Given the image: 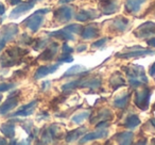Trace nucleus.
<instances>
[{
    "mask_svg": "<svg viewBox=\"0 0 155 145\" xmlns=\"http://www.w3.org/2000/svg\"><path fill=\"white\" fill-rule=\"evenodd\" d=\"M130 97H131V94H129V93L118 96V97L114 100V106L119 109L127 108V104H129V102H130Z\"/></svg>",
    "mask_w": 155,
    "mask_h": 145,
    "instance_id": "nucleus-28",
    "label": "nucleus"
},
{
    "mask_svg": "<svg viewBox=\"0 0 155 145\" xmlns=\"http://www.w3.org/2000/svg\"><path fill=\"white\" fill-rule=\"evenodd\" d=\"M15 87L14 83H0V92L9 91L10 89H13Z\"/></svg>",
    "mask_w": 155,
    "mask_h": 145,
    "instance_id": "nucleus-35",
    "label": "nucleus"
},
{
    "mask_svg": "<svg viewBox=\"0 0 155 145\" xmlns=\"http://www.w3.org/2000/svg\"><path fill=\"white\" fill-rule=\"evenodd\" d=\"M149 74H150V76L154 77L155 76V62L152 64V66L150 67V69H149Z\"/></svg>",
    "mask_w": 155,
    "mask_h": 145,
    "instance_id": "nucleus-38",
    "label": "nucleus"
},
{
    "mask_svg": "<svg viewBox=\"0 0 155 145\" xmlns=\"http://www.w3.org/2000/svg\"><path fill=\"white\" fill-rule=\"evenodd\" d=\"M131 51L129 52H119L116 54L117 58H121V59H130V58H138V57H142V56H147V54H155L154 50H149V49H142L141 47H132V48H127Z\"/></svg>",
    "mask_w": 155,
    "mask_h": 145,
    "instance_id": "nucleus-9",
    "label": "nucleus"
},
{
    "mask_svg": "<svg viewBox=\"0 0 155 145\" xmlns=\"http://www.w3.org/2000/svg\"><path fill=\"white\" fill-rule=\"evenodd\" d=\"M108 131L104 128L102 130H98V131H93V132H89V133H86L81 138V140L79 141L80 144H84V143L87 142H91V141L94 140H98V139H103L107 136Z\"/></svg>",
    "mask_w": 155,
    "mask_h": 145,
    "instance_id": "nucleus-14",
    "label": "nucleus"
},
{
    "mask_svg": "<svg viewBox=\"0 0 155 145\" xmlns=\"http://www.w3.org/2000/svg\"><path fill=\"white\" fill-rule=\"evenodd\" d=\"M130 26V20L123 16H117L110 20L108 29L113 32H124Z\"/></svg>",
    "mask_w": 155,
    "mask_h": 145,
    "instance_id": "nucleus-10",
    "label": "nucleus"
},
{
    "mask_svg": "<svg viewBox=\"0 0 155 145\" xmlns=\"http://www.w3.org/2000/svg\"><path fill=\"white\" fill-rule=\"evenodd\" d=\"M5 7H3L1 3H0V15H2V14H5Z\"/></svg>",
    "mask_w": 155,
    "mask_h": 145,
    "instance_id": "nucleus-42",
    "label": "nucleus"
},
{
    "mask_svg": "<svg viewBox=\"0 0 155 145\" xmlns=\"http://www.w3.org/2000/svg\"><path fill=\"white\" fill-rule=\"evenodd\" d=\"M50 36L52 37H56L58 40H65V41H74V34L71 33L68 29L65 27L62 30H58V31H53V32L49 33Z\"/></svg>",
    "mask_w": 155,
    "mask_h": 145,
    "instance_id": "nucleus-22",
    "label": "nucleus"
},
{
    "mask_svg": "<svg viewBox=\"0 0 155 145\" xmlns=\"http://www.w3.org/2000/svg\"><path fill=\"white\" fill-rule=\"evenodd\" d=\"M114 139L116 140L117 143H119V144L127 145V144H131V143L133 142L134 133L132 131L119 132V133H117L116 136H114Z\"/></svg>",
    "mask_w": 155,
    "mask_h": 145,
    "instance_id": "nucleus-24",
    "label": "nucleus"
},
{
    "mask_svg": "<svg viewBox=\"0 0 155 145\" xmlns=\"http://www.w3.org/2000/svg\"><path fill=\"white\" fill-rule=\"evenodd\" d=\"M58 131H60V130H58V127L56 125H51L49 128H47V129L43 132V136H41L43 143H50L55 140V139H58Z\"/></svg>",
    "mask_w": 155,
    "mask_h": 145,
    "instance_id": "nucleus-16",
    "label": "nucleus"
},
{
    "mask_svg": "<svg viewBox=\"0 0 155 145\" xmlns=\"http://www.w3.org/2000/svg\"><path fill=\"white\" fill-rule=\"evenodd\" d=\"M36 105H37L36 100H33L30 104L26 105V106H24L22 108H20L18 111H16L15 113H13L12 116H28V115H31L34 112Z\"/></svg>",
    "mask_w": 155,
    "mask_h": 145,
    "instance_id": "nucleus-21",
    "label": "nucleus"
},
{
    "mask_svg": "<svg viewBox=\"0 0 155 145\" xmlns=\"http://www.w3.org/2000/svg\"><path fill=\"white\" fill-rule=\"evenodd\" d=\"M18 105V96L16 95H11L9 98L7 99V102L2 105V106L0 107V114L3 115V114H7L8 112L14 109L16 106Z\"/></svg>",
    "mask_w": 155,
    "mask_h": 145,
    "instance_id": "nucleus-20",
    "label": "nucleus"
},
{
    "mask_svg": "<svg viewBox=\"0 0 155 145\" xmlns=\"http://www.w3.org/2000/svg\"><path fill=\"white\" fill-rule=\"evenodd\" d=\"M151 94H152V91L149 88H144V89L136 92L135 98H134V102H135L136 107L139 108L140 110H147L149 104H150Z\"/></svg>",
    "mask_w": 155,
    "mask_h": 145,
    "instance_id": "nucleus-6",
    "label": "nucleus"
},
{
    "mask_svg": "<svg viewBox=\"0 0 155 145\" xmlns=\"http://www.w3.org/2000/svg\"><path fill=\"white\" fill-rule=\"evenodd\" d=\"M0 130H1V132H2L5 136H8V138H10V139H12L15 136V125L12 124L11 122H10V123L3 124V125L1 126V128H0Z\"/></svg>",
    "mask_w": 155,
    "mask_h": 145,
    "instance_id": "nucleus-30",
    "label": "nucleus"
},
{
    "mask_svg": "<svg viewBox=\"0 0 155 145\" xmlns=\"http://www.w3.org/2000/svg\"><path fill=\"white\" fill-rule=\"evenodd\" d=\"M49 40L48 39H38V40H36L35 41V44L33 46H34V49L35 50H39V49H41V48H44V47H46V46L49 44Z\"/></svg>",
    "mask_w": 155,
    "mask_h": 145,
    "instance_id": "nucleus-32",
    "label": "nucleus"
},
{
    "mask_svg": "<svg viewBox=\"0 0 155 145\" xmlns=\"http://www.w3.org/2000/svg\"><path fill=\"white\" fill-rule=\"evenodd\" d=\"M86 45H81V46H79V47L77 48V50L79 52H81V51H84V50H86Z\"/></svg>",
    "mask_w": 155,
    "mask_h": 145,
    "instance_id": "nucleus-39",
    "label": "nucleus"
},
{
    "mask_svg": "<svg viewBox=\"0 0 155 145\" xmlns=\"http://www.w3.org/2000/svg\"><path fill=\"white\" fill-rule=\"evenodd\" d=\"M73 0H58V3L60 5H66V3H70Z\"/></svg>",
    "mask_w": 155,
    "mask_h": 145,
    "instance_id": "nucleus-40",
    "label": "nucleus"
},
{
    "mask_svg": "<svg viewBox=\"0 0 155 145\" xmlns=\"http://www.w3.org/2000/svg\"><path fill=\"white\" fill-rule=\"evenodd\" d=\"M139 124H140L139 116L136 114H131L127 117V119L124 121V124H123V125H124L127 128H129V129H133V128L137 127Z\"/></svg>",
    "mask_w": 155,
    "mask_h": 145,
    "instance_id": "nucleus-29",
    "label": "nucleus"
},
{
    "mask_svg": "<svg viewBox=\"0 0 155 145\" xmlns=\"http://www.w3.org/2000/svg\"><path fill=\"white\" fill-rule=\"evenodd\" d=\"M0 144H7V141H5V139L0 138Z\"/></svg>",
    "mask_w": 155,
    "mask_h": 145,
    "instance_id": "nucleus-44",
    "label": "nucleus"
},
{
    "mask_svg": "<svg viewBox=\"0 0 155 145\" xmlns=\"http://www.w3.org/2000/svg\"><path fill=\"white\" fill-rule=\"evenodd\" d=\"M10 5H18V3H20V0H9Z\"/></svg>",
    "mask_w": 155,
    "mask_h": 145,
    "instance_id": "nucleus-41",
    "label": "nucleus"
},
{
    "mask_svg": "<svg viewBox=\"0 0 155 145\" xmlns=\"http://www.w3.org/2000/svg\"><path fill=\"white\" fill-rule=\"evenodd\" d=\"M37 1H39V0H37Z\"/></svg>",
    "mask_w": 155,
    "mask_h": 145,
    "instance_id": "nucleus-47",
    "label": "nucleus"
},
{
    "mask_svg": "<svg viewBox=\"0 0 155 145\" xmlns=\"http://www.w3.org/2000/svg\"><path fill=\"white\" fill-rule=\"evenodd\" d=\"M125 85V80L120 71H115L110 78V85L113 90H117Z\"/></svg>",
    "mask_w": 155,
    "mask_h": 145,
    "instance_id": "nucleus-23",
    "label": "nucleus"
},
{
    "mask_svg": "<svg viewBox=\"0 0 155 145\" xmlns=\"http://www.w3.org/2000/svg\"><path fill=\"white\" fill-rule=\"evenodd\" d=\"M60 64H55V65H43V66L38 67L34 75V79H41L43 77H46L48 76L49 74H52L56 69L58 68Z\"/></svg>",
    "mask_w": 155,
    "mask_h": 145,
    "instance_id": "nucleus-18",
    "label": "nucleus"
},
{
    "mask_svg": "<svg viewBox=\"0 0 155 145\" xmlns=\"http://www.w3.org/2000/svg\"><path fill=\"white\" fill-rule=\"evenodd\" d=\"M150 11L155 12V2H154V5H153L152 7L150 8V9H148V10H147V13H150ZM154 16H155V13H154Z\"/></svg>",
    "mask_w": 155,
    "mask_h": 145,
    "instance_id": "nucleus-43",
    "label": "nucleus"
},
{
    "mask_svg": "<svg viewBox=\"0 0 155 145\" xmlns=\"http://www.w3.org/2000/svg\"><path fill=\"white\" fill-rule=\"evenodd\" d=\"M72 61H73V58L71 57V54H63V56L58 60V64H62V63H69V62H72Z\"/></svg>",
    "mask_w": 155,
    "mask_h": 145,
    "instance_id": "nucleus-33",
    "label": "nucleus"
},
{
    "mask_svg": "<svg viewBox=\"0 0 155 145\" xmlns=\"http://www.w3.org/2000/svg\"><path fill=\"white\" fill-rule=\"evenodd\" d=\"M91 115V113L88 112V111H84V112H81V113H78V114H75L74 116H72V122L75 124H81L83 121H85V119H87V117Z\"/></svg>",
    "mask_w": 155,
    "mask_h": 145,
    "instance_id": "nucleus-31",
    "label": "nucleus"
},
{
    "mask_svg": "<svg viewBox=\"0 0 155 145\" xmlns=\"http://www.w3.org/2000/svg\"><path fill=\"white\" fill-rule=\"evenodd\" d=\"M147 44L148 46H151V47H155V37H151V39L147 40Z\"/></svg>",
    "mask_w": 155,
    "mask_h": 145,
    "instance_id": "nucleus-37",
    "label": "nucleus"
},
{
    "mask_svg": "<svg viewBox=\"0 0 155 145\" xmlns=\"http://www.w3.org/2000/svg\"><path fill=\"white\" fill-rule=\"evenodd\" d=\"M18 33V26L15 24H9L7 26L2 27L0 31V51L5 48V44L14 39Z\"/></svg>",
    "mask_w": 155,
    "mask_h": 145,
    "instance_id": "nucleus-5",
    "label": "nucleus"
},
{
    "mask_svg": "<svg viewBox=\"0 0 155 145\" xmlns=\"http://www.w3.org/2000/svg\"><path fill=\"white\" fill-rule=\"evenodd\" d=\"M112 119V112H110L108 109H103V110L99 111L97 114L91 115V123L95 124L96 122H100V121H107V119Z\"/></svg>",
    "mask_w": 155,
    "mask_h": 145,
    "instance_id": "nucleus-27",
    "label": "nucleus"
},
{
    "mask_svg": "<svg viewBox=\"0 0 155 145\" xmlns=\"http://www.w3.org/2000/svg\"><path fill=\"white\" fill-rule=\"evenodd\" d=\"M119 8V2L118 0H101L99 3V9L105 15H110L114 14L116 12H118Z\"/></svg>",
    "mask_w": 155,
    "mask_h": 145,
    "instance_id": "nucleus-11",
    "label": "nucleus"
},
{
    "mask_svg": "<svg viewBox=\"0 0 155 145\" xmlns=\"http://www.w3.org/2000/svg\"><path fill=\"white\" fill-rule=\"evenodd\" d=\"M58 44L51 43L45 50H44V52H41V54L38 57V59L43 61H51L52 59L55 57L56 52H58Z\"/></svg>",
    "mask_w": 155,
    "mask_h": 145,
    "instance_id": "nucleus-17",
    "label": "nucleus"
},
{
    "mask_svg": "<svg viewBox=\"0 0 155 145\" xmlns=\"http://www.w3.org/2000/svg\"><path fill=\"white\" fill-rule=\"evenodd\" d=\"M35 5V1H29V2H24V3H18V5L15 8V9L12 11L10 17L11 18H17L19 17L20 15L25 14L27 11L31 10L33 7Z\"/></svg>",
    "mask_w": 155,
    "mask_h": 145,
    "instance_id": "nucleus-15",
    "label": "nucleus"
},
{
    "mask_svg": "<svg viewBox=\"0 0 155 145\" xmlns=\"http://www.w3.org/2000/svg\"><path fill=\"white\" fill-rule=\"evenodd\" d=\"M86 130H87L86 127L83 126V127H80V128H78V129L72 130V131H68L66 134V136H65V140H66L67 143L74 142V141L78 140L81 136H84Z\"/></svg>",
    "mask_w": 155,
    "mask_h": 145,
    "instance_id": "nucleus-25",
    "label": "nucleus"
},
{
    "mask_svg": "<svg viewBox=\"0 0 155 145\" xmlns=\"http://www.w3.org/2000/svg\"><path fill=\"white\" fill-rule=\"evenodd\" d=\"M107 42V39H100V40H98V41H96V42H94L93 43V45H91V47L93 48H100V47H102V46H104L105 45V43Z\"/></svg>",
    "mask_w": 155,
    "mask_h": 145,
    "instance_id": "nucleus-34",
    "label": "nucleus"
},
{
    "mask_svg": "<svg viewBox=\"0 0 155 145\" xmlns=\"http://www.w3.org/2000/svg\"><path fill=\"white\" fill-rule=\"evenodd\" d=\"M28 50L22 49L17 46H14L11 47L0 57V63H1V66L3 67H11L14 66L16 64H19L21 62V58L25 54H28Z\"/></svg>",
    "mask_w": 155,
    "mask_h": 145,
    "instance_id": "nucleus-2",
    "label": "nucleus"
},
{
    "mask_svg": "<svg viewBox=\"0 0 155 145\" xmlns=\"http://www.w3.org/2000/svg\"><path fill=\"white\" fill-rule=\"evenodd\" d=\"M137 39H146V37L155 36V22H146L137 27L133 32Z\"/></svg>",
    "mask_w": 155,
    "mask_h": 145,
    "instance_id": "nucleus-7",
    "label": "nucleus"
},
{
    "mask_svg": "<svg viewBox=\"0 0 155 145\" xmlns=\"http://www.w3.org/2000/svg\"><path fill=\"white\" fill-rule=\"evenodd\" d=\"M99 14L94 10H81L80 12H78L75 15V19L79 22H88V20H93L99 17Z\"/></svg>",
    "mask_w": 155,
    "mask_h": 145,
    "instance_id": "nucleus-19",
    "label": "nucleus"
},
{
    "mask_svg": "<svg viewBox=\"0 0 155 145\" xmlns=\"http://www.w3.org/2000/svg\"><path fill=\"white\" fill-rule=\"evenodd\" d=\"M152 143H154V144H155V139H153V141H152Z\"/></svg>",
    "mask_w": 155,
    "mask_h": 145,
    "instance_id": "nucleus-45",
    "label": "nucleus"
},
{
    "mask_svg": "<svg viewBox=\"0 0 155 145\" xmlns=\"http://www.w3.org/2000/svg\"><path fill=\"white\" fill-rule=\"evenodd\" d=\"M122 69L127 74V80H129L131 87L134 88V89L138 87H142V85H147L149 82L143 67L139 66V65L132 64L129 65V66H123Z\"/></svg>",
    "mask_w": 155,
    "mask_h": 145,
    "instance_id": "nucleus-1",
    "label": "nucleus"
},
{
    "mask_svg": "<svg viewBox=\"0 0 155 145\" xmlns=\"http://www.w3.org/2000/svg\"><path fill=\"white\" fill-rule=\"evenodd\" d=\"M63 54H72V51H73V49H72V47H70V46L68 45V44H64L63 45Z\"/></svg>",
    "mask_w": 155,
    "mask_h": 145,
    "instance_id": "nucleus-36",
    "label": "nucleus"
},
{
    "mask_svg": "<svg viewBox=\"0 0 155 145\" xmlns=\"http://www.w3.org/2000/svg\"><path fill=\"white\" fill-rule=\"evenodd\" d=\"M87 74V69L85 68L82 65H73L70 68H68L65 74L63 75V78H67V77H72V76H77V75H85Z\"/></svg>",
    "mask_w": 155,
    "mask_h": 145,
    "instance_id": "nucleus-26",
    "label": "nucleus"
},
{
    "mask_svg": "<svg viewBox=\"0 0 155 145\" xmlns=\"http://www.w3.org/2000/svg\"><path fill=\"white\" fill-rule=\"evenodd\" d=\"M74 16V12H73V8L71 7H61L58 10H55L53 13V17L58 22L63 24V22H68L69 20L72 19Z\"/></svg>",
    "mask_w": 155,
    "mask_h": 145,
    "instance_id": "nucleus-8",
    "label": "nucleus"
},
{
    "mask_svg": "<svg viewBox=\"0 0 155 145\" xmlns=\"http://www.w3.org/2000/svg\"><path fill=\"white\" fill-rule=\"evenodd\" d=\"M49 12H50V9L38 10V11H36L34 14H32L30 17L27 18L22 24H24L27 28L30 29L32 32H37L38 29L41 28V26L44 22V16L43 15L49 13Z\"/></svg>",
    "mask_w": 155,
    "mask_h": 145,
    "instance_id": "nucleus-4",
    "label": "nucleus"
},
{
    "mask_svg": "<svg viewBox=\"0 0 155 145\" xmlns=\"http://www.w3.org/2000/svg\"><path fill=\"white\" fill-rule=\"evenodd\" d=\"M100 34V29L97 24H89L81 30V37L83 40H91L98 37Z\"/></svg>",
    "mask_w": 155,
    "mask_h": 145,
    "instance_id": "nucleus-12",
    "label": "nucleus"
},
{
    "mask_svg": "<svg viewBox=\"0 0 155 145\" xmlns=\"http://www.w3.org/2000/svg\"><path fill=\"white\" fill-rule=\"evenodd\" d=\"M147 0H127L124 3V11L127 14H136L140 11Z\"/></svg>",
    "mask_w": 155,
    "mask_h": 145,
    "instance_id": "nucleus-13",
    "label": "nucleus"
},
{
    "mask_svg": "<svg viewBox=\"0 0 155 145\" xmlns=\"http://www.w3.org/2000/svg\"><path fill=\"white\" fill-rule=\"evenodd\" d=\"M101 87V79L100 77H86V78H81L78 80L71 81L62 87L63 91H72L75 89H82V88H87V89H99Z\"/></svg>",
    "mask_w": 155,
    "mask_h": 145,
    "instance_id": "nucleus-3",
    "label": "nucleus"
},
{
    "mask_svg": "<svg viewBox=\"0 0 155 145\" xmlns=\"http://www.w3.org/2000/svg\"><path fill=\"white\" fill-rule=\"evenodd\" d=\"M1 99H2V96L0 95V102H1Z\"/></svg>",
    "mask_w": 155,
    "mask_h": 145,
    "instance_id": "nucleus-46",
    "label": "nucleus"
}]
</instances>
